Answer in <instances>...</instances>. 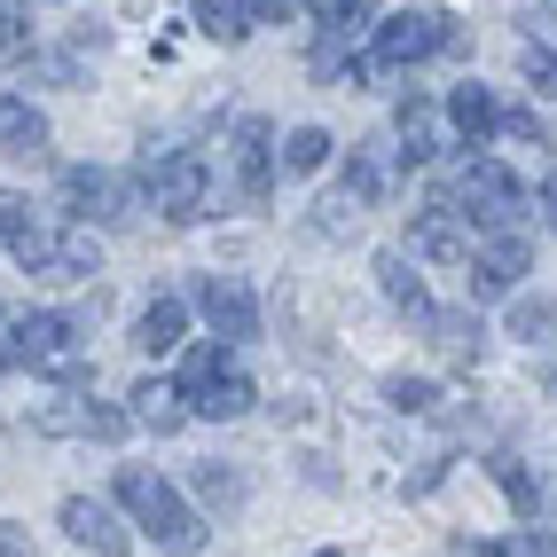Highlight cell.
<instances>
[{
	"mask_svg": "<svg viewBox=\"0 0 557 557\" xmlns=\"http://www.w3.org/2000/svg\"><path fill=\"white\" fill-rule=\"evenodd\" d=\"M126 400H134V408H126V417H134L141 432H158V440H165V432H181V424H189V400H181V385H165V377H141V385H134Z\"/></svg>",
	"mask_w": 557,
	"mask_h": 557,
	"instance_id": "cell-16",
	"label": "cell"
},
{
	"mask_svg": "<svg viewBox=\"0 0 557 557\" xmlns=\"http://www.w3.org/2000/svg\"><path fill=\"white\" fill-rule=\"evenodd\" d=\"M354 220H361V205H354L346 189H330V197H322V220H314V228H322V236H346Z\"/></svg>",
	"mask_w": 557,
	"mask_h": 557,
	"instance_id": "cell-30",
	"label": "cell"
},
{
	"mask_svg": "<svg viewBox=\"0 0 557 557\" xmlns=\"http://www.w3.org/2000/svg\"><path fill=\"white\" fill-rule=\"evenodd\" d=\"M181 400H189V417H212V424H228V417H244V408L259 400V385L236 369V346H197L189 354V369H181Z\"/></svg>",
	"mask_w": 557,
	"mask_h": 557,
	"instance_id": "cell-5",
	"label": "cell"
},
{
	"mask_svg": "<svg viewBox=\"0 0 557 557\" xmlns=\"http://www.w3.org/2000/svg\"><path fill=\"white\" fill-rule=\"evenodd\" d=\"M463 268H471V299H510L518 275L534 268V251H527V236H518V228H503V236H479Z\"/></svg>",
	"mask_w": 557,
	"mask_h": 557,
	"instance_id": "cell-11",
	"label": "cell"
},
{
	"mask_svg": "<svg viewBox=\"0 0 557 557\" xmlns=\"http://www.w3.org/2000/svg\"><path fill=\"white\" fill-rule=\"evenodd\" d=\"M0 557H24V534L9 527V518H0Z\"/></svg>",
	"mask_w": 557,
	"mask_h": 557,
	"instance_id": "cell-33",
	"label": "cell"
},
{
	"mask_svg": "<svg viewBox=\"0 0 557 557\" xmlns=\"http://www.w3.org/2000/svg\"><path fill=\"white\" fill-rule=\"evenodd\" d=\"M244 16H251V24H283L290 0H244Z\"/></svg>",
	"mask_w": 557,
	"mask_h": 557,
	"instance_id": "cell-32",
	"label": "cell"
},
{
	"mask_svg": "<svg viewBox=\"0 0 557 557\" xmlns=\"http://www.w3.org/2000/svg\"><path fill=\"white\" fill-rule=\"evenodd\" d=\"M369 40H377L369 55H377L385 71H408V63H424V55H456L463 48V24L448 9H393Z\"/></svg>",
	"mask_w": 557,
	"mask_h": 557,
	"instance_id": "cell-6",
	"label": "cell"
},
{
	"mask_svg": "<svg viewBox=\"0 0 557 557\" xmlns=\"http://www.w3.org/2000/svg\"><path fill=\"white\" fill-rule=\"evenodd\" d=\"M119 510H134V527L150 534L158 549H173V557H197L205 549V518L181 503V487H165V479L141 471V463L119 471Z\"/></svg>",
	"mask_w": 557,
	"mask_h": 557,
	"instance_id": "cell-2",
	"label": "cell"
},
{
	"mask_svg": "<svg viewBox=\"0 0 557 557\" xmlns=\"http://www.w3.org/2000/svg\"><path fill=\"white\" fill-rule=\"evenodd\" d=\"M181 330H189V299H181V290H158V299L141 307V322H134V346L141 354H173Z\"/></svg>",
	"mask_w": 557,
	"mask_h": 557,
	"instance_id": "cell-18",
	"label": "cell"
},
{
	"mask_svg": "<svg viewBox=\"0 0 557 557\" xmlns=\"http://www.w3.org/2000/svg\"><path fill=\"white\" fill-rule=\"evenodd\" d=\"M557 330V299H518L510 307V338H527V346H542Z\"/></svg>",
	"mask_w": 557,
	"mask_h": 557,
	"instance_id": "cell-26",
	"label": "cell"
},
{
	"mask_svg": "<svg viewBox=\"0 0 557 557\" xmlns=\"http://www.w3.org/2000/svg\"><path fill=\"white\" fill-rule=\"evenodd\" d=\"M527 557H557V534H542V542H527Z\"/></svg>",
	"mask_w": 557,
	"mask_h": 557,
	"instance_id": "cell-35",
	"label": "cell"
},
{
	"mask_svg": "<svg viewBox=\"0 0 557 557\" xmlns=\"http://www.w3.org/2000/svg\"><path fill=\"white\" fill-rule=\"evenodd\" d=\"M197 495L220 510H244V471L236 463H197Z\"/></svg>",
	"mask_w": 557,
	"mask_h": 557,
	"instance_id": "cell-25",
	"label": "cell"
},
{
	"mask_svg": "<svg viewBox=\"0 0 557 557\" xmlns=\"http://www.w3.org/2000/svg\"><path fill=\"white\" fill-rule=\"evenodd\" d=\"M393 134H400V165H432L440 150H448V110H432L424 95H400Z\"/></svg>",
	"mask_w": 557,
	"mask_h": 557,
	"instance_id": "cell-14",
	"label": "cell"
},
{
	"mask_svg": "<svg viewBox=\"0 0 557 557\" xmlns=\"http://www.w3.org/2000/svg\"><path fill=\"white\" fill-rule=\"evenodd\" d=\"M275 158H283V173H322L330 165V134L322 126H290Z\"/></svg>",
	"mask_w": 557,
	"mask_h": 557,
	"instance_id": "cell-22",
	"label": "cell"
},
{
	"mask_svg": "<svg viewBox=\"0 0 557 557\" xmlns=\"http://www.w3.org/2000/svg\"><path fill=\"white\" fill-rule=\"evenodd\" d=\"M0 354H9V369H48V377H63L71 393L95 385V369L79 354V322H71V314H16Z\"/></svg>",
	"mask_w": 557,
	"mask_h": 557,
	"instance_id": "cell-4",
	"label": "cell"
},
{
	"mask_svg": "<svg viewBox=\"0 0 557 557\" xmlns=\"http://www.w3.org/2000/svg\"><path fill=\"white\" fill-rule=\"evenodd\" d=\"M63 212L71 220H95V228H126V220L141 212V197L126 189L119 173H102V165H71L63 173Z\"/></svg>",
	"mask_w": 557,
	"mask_h": 557,
	"instance_id": "cell-9",
	"label": "cell"
},
{
	"mask_svg": "<svg viewBox=\"0 0 557 557\" xmlns=\"http://www.w3.org/2000/svg\"><path fill=\"white\" fill-rule=\"evenodd\" d=\"M141 181H150L158 220H173V228H189V220H205V212H212V165H205L197 150H150Z\"/></svg>",
	"mask_w": 557,
	"mask_h": 557,
	"instance_id": "cell-7",
	"label": "cell"
},
{
	"mask_svg": "<svg viewBox=\"0 0 557 557\" xmlns=\"http://www.w3.org/2000/svg\"><path fill=\"white\" fill-rule=\"evenodd\" d=\"M518 71H527V87H542V95H557V48H542V40H527V48H518Z\"/></svg>",
	"mask_w": 557,
	"mask_h": 557,
	"instance_id": "cell-27",
	"label": "cell"
},
{
	"mask_svg": "<svg viewBox=\"0 0 557 557\" xmlns=\"http://www.w3.org/2000/svg\"><path fill=\"white\" fill-rule=\"evenodd\" d=\"M0 158H16V165H40L48 158V119L24 95H0Z\"/></svg>",
	"mask_w": 557,
	"mask_h": 557,
	"instance_id": "cell-15",
	"label": "cell"
},
{
	"mask_svg": "<svg viewBox=\"0 0 557 557\" xmlns=\"http://www.w3.org/2000/svg\"><path fill=\"white\" fill-rule=\"evenodd\" d=\"M197 307H205V322H212L220 346H251L259 338V299H251L244 275H205L197 283Z\"/></svg>",
	"mask_w": 557,
	"mask_h": 557,
	"instance_id": "cell-10",
	"label": "cell"
},
{
	"mask_svg": "<svg viewBox=\"0 0 557 557\" xmlns=\"http://www.w3.org/2000/svg\"><path fill=\"white\" fill-rule=\"evenodd\" d=\"M346 197H354V205H377V197H385V173L369 165V158H346Z\"/></svg>",
	"mask_w": 557,
	"mask_h": 557,
	"instance_id": "cell-29",
	"label": "cell"
},
{
	"mask_svg": "<svg viewBox=\"0 0 557 557\" xmlns=\"http://www.w3.org/2000/svg\"><path fill=\"white\" fill-rule=\"evenodd\" d=\"M377 290H385L408 322L432 314V290H424V275H417V259H408V251H377Z\"/></svg>",
	"mask_w": 557,
	"mask_h": 557,
	"instance_id": "cell-17",
	"label": "cell"
},
{
	"mask_svg": "<svg viewBox=\"0 0 557 557\" xmlns=\"http://www.w3.org/2000/svg\"><path fill=\"white\" fill-rule=\"evenodd\" d=\"M32 55V0H0V63Z\"/></svg>",
	"mask_w": 557,
	"mask_h": 557,
	"instance_id": "cell-24",
	"label": "cell"
},
{
	"mask_svg": "<svg viewBox=\"0 0 557 557\" xmlns=\"http://www.w3.org/2000/svg\"><path fill=\"white\" fill-rule=\"evenodd\" d=\"M424 330H432V346L448 354V361H463V369L479 361V346H487V330H479V314H440V307H432V314H424Z\"/></svg>",
	"mask_w": 557,
	"mask_h": 557,
	"instance_id": "cell-20",
	"label": "cell"
},
{
	"mask_svg": "<svg viewBox=\"0 0 557 557\" xmlns=\"http://www.w3.org/2000/svg\"><path fill=\"white\" fill-rule=\"evenodd\" d=\"M385 400L400 408V417H424L440 393H432V377H393V385H385Z\"/></svg>",
	"mask_w": 557,
	"mask_h": 557,
	"instance_id": "cell-28",
	"label": "cell"
},
{
	"mask_svg": "<svg viewBox=\"0 0 557 557\" xmlns=\"http://www.w3.org/2000/svg\"><path fill=\"white\" fill-rule=\"evenodd\" d=\"M503 134H518V141H534V150H557V141H549V126L534 119V110H503Z\"/></svg>",
	"mask_w": 557,
	"mask_h": 557,
	"instance_id": "cell-31",
	"label": "cell"
},
{
	"mask_svg": "<svg viewBox=\"0 0 557 557\" xmlns=\"http://www.w3.org/2000/svg\"><path fill=\"white\" fill-rule=\"evenodd\" d=\"M440 205H456L471 228H487V236H503V228H518V212H527V189H518V173L503 165V158H487V150H471L456 173H448V189H440Z\"/></svg>",
	"mask_w": 557,
	"mask_h": 557,
	"instance_id": "cell-3",
	"label": "cell"
},
{
	"mask_svg": "<svg viewBox=\"0 0 557 557\" xmlns=\"http://www.w3.org/2000/svg\"><path fill=\"white\" fill-rule=\"evenodd\" d=\"M448 126L471 141V150H487V134H503V110H495L487 87H471V79H463V87L448 95Z\"/></svg>",
	"mask_w": 557,
	"mask_h": 557,
	"instance_id": "cell-19",
	"label": "cell"
},
{
	"mask_svg": "<svg viewBox=\"0 0 557 557\" xmlns=\"http://www.w3.org/2000/svg\"><path fill=\"white\" fill-rule=\"evenodd\" d=\"M314 557H338V549H314Z\"/></svg>",
	"mask_w": 557,
	"mask_h": 557,
	"instance_id": "cell-37",
	"label": "cell"
},
{
	"mask_svg": "<svg viewBox=\"0 0 557 557\" xmlns=\"http://www.w3.org/2000/svg\"><path fill=\"white\" fill-rule=\"evenodd\" d=\"M228 165H236V205L244 212H268L275 205V126L244 110L236 134H228Z\"/></svg>",
	"mask_w": 557,
	"mask_h": 557,
	"instance_id": "cell-8",
	"label": "cell"
},
{
	"mask_svg": "<svg viewBox=\"0 0 557 557\" xmlns=\"http://www.w3.org/2000/svg\"><path fill=\"white\" fill-rule=\"evenodd\" d=\"M0 244H9V259L32 283H87L95 275V236L40 220L16 189H0Z\"/></svg>",
	"mask_w": 557,
	"mask_h": 557,
	"instance_id": "cell-1",
	"label": "cell"
},
{
	"mask_svg": "<svg viewBox=\"0 0 557 557\" xmlns=\"http://www.w3.org/2000/svg\"><path fill=\"white\" fill-rule=\"evenodd\" d=\"M542 220H549V228H557V173L542 181Z\"/></svg>",
	"mask_w": 557,
	"mask_h": 557,
	"instance_id": "cell-34",
	"label": "cell"
},
{
	"mask_svg": "<svg viewBox=\"0 0 557 557\" xmlns=\"http://www.w3.org/2000/svg\"><path fill=\"white\" fill-rule=\"evenodd\" d=\"M487 471H495V487L510 495V510H518V518H534V510H542V487L527 479V463H518V456H495Z\"/></svg>",
	"mask_w": 557,
	"mask_h": 557,
	"instance_id": "cell-23",
	"label": "cell"
},
{
	"mask_svg": "<svg viewBox=\"0 0 557 557\" xmlns=\"http://www.w3.org/2000/svg\"><path fill=\"white\" fill-rule=\"evenodd\" d=\"M0 369H9V354H0Z\"/></svg>",
	"mask_w": 557,
	"mask_h": 557,
	"instance_id": "cell-38",
	"label": "cell"
},
{
	"mask_svg": "<svg viewBox=\"0 0 557 557\" xmlns=\"http://www.w3.org/2000/svg\"><path fill=\"white\" fill-rule=\"evenodd\" d=\"M471 220L456 212V205H417V212H408V251H417V259H440V268H463V259H471Z\"/></svg>",
	"mask_w": 557,
	"mask_h": 557,
	"instance_id": "cell-12",
	"label": "cell"
},
{
	"mask_svg": "<svg viewBox=\"0 0 557 557\" xmlns=\"http://www.w3.org/2000/svg\"><path fill=\"white\" fill-rule=\"evenodd\" d=\"M542 393H557V361H549V369H542Z\"/></svg>",
	"mask_w": 557,
	"mask_h": 557,
	"instance_id": "cell-36",
	"label": "cell"
},
{
	"mask_svg": "<svg viewBox=\"0 0 557 557\" xmlns=\"http://www.w3.org/2000/svg\"><path fill=\"white\" fill-rule=\"evenodd\" d=\"M55 527L79 542V549H95V557H126L134 549V534H126V518L110 510V503H95V495H63V510H55Z\"/></svg>",
	"mask_w": 557,
	"mask_h": 557,
	"instance_id": "cell-13",
	"label": "cell"
},
{
	"mask_svg": "<svg viewBox=\"0 0 557 557\" xmlns=\"http://www.w3.org/2000/svg\"><path fill=\"white\" fill-rule=\"evenodd\" d=\"M189 9H197V32H205V40H220V48H244V40H251L244 0H189Z\"/></svg>",
	"mask_w": 557,
	"mask_h": 557,
	"instance_id": "cell-21",
	"label": "cell"
}]
</instances>
